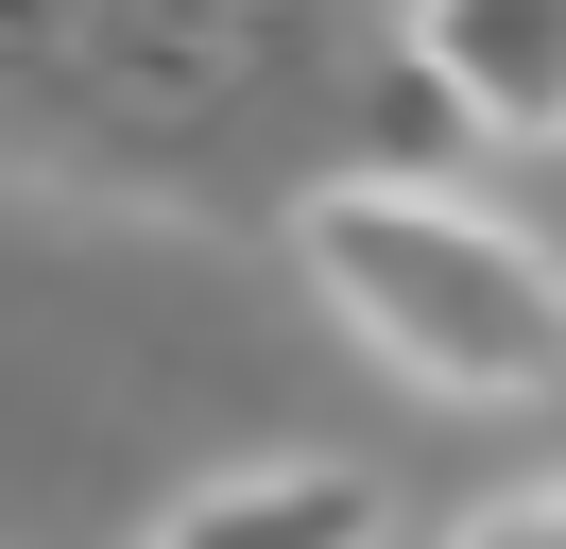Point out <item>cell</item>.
I'll return each mask as SVG.
<instances>
[{
    "label": "cell",
    "instance_id": "3",
    "mask_svg": "<svg viewBox=\"0 0 566 549\" xmlns=\"http://www.w3.org/2000/svg\"><path fill=\"white\" fill-rule=\"evenodd\" d=\"M155 549H378V480L360 464H258L155 515Z\"/></svg>",
    "mask_w": 566,
    "mask_h": 549
},
{
    "label": "cell",
    "instance_id": "1",
    "mask_svg": "<svg viewBox=\"0 0 566 549\" xmlns=\"http://www.w3.org/2000/svg\"><path fill=\"white\" fill-rule=\"evenodd\" d=\"M310 274L429 395H566V258L532 224H497V206H463V189H395V172L326 189Z\"/></svg>",
    "mask_w": 566,
    "mask_h": 549
},
{
    "label": "cell",
    "instance_id": "5",
    "mask_svg": "<svg viewBox=\"0 0 566 549\" xmlns=\"http://www.w3.org/2000/svg\"><path fill=\"white\" fill-rule=\"evenodd\" d=\"M395 18H412V0H395Z\"/></svg>",
    "mask_w": 566,
    "mask_h": 549
},
{
    "label": "cell",
    "instance_id": "2",
    "mask_svg": "<svg viewBox=\"0 0 566 549\" xmlns=\"http://www.w3.org/2000/svg\"><path fill=\"white\" fill-rule=\"evenodd\" d=\"M412 52L481 137H566V0H412Z\"/></svg>",
    "mask_w": 566,
    "mask_h": 549
},
{
    "label": "cell",
    "instance_id": "4",
    "mask_svg": "<svg viewBox=\"0 0 566 549\" xmlns=\"http://www.w3.org/2000/svg\"><path fill=\"white\" fill-rule=\"evenodd\" d=\"M463 549H566V480H549V498H497V515H481Z\"/></svg>",
    "mask_w": 566,
    "mask_h": 549
}]
</instances>
